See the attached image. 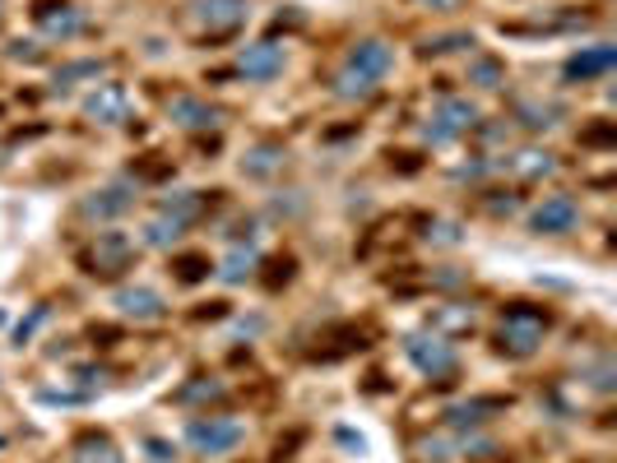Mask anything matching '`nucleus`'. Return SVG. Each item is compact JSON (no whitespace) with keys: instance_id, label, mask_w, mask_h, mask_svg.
Wrapping results in <instances>:
<instances>
[{"instance_id":"f257e3e1","label":"nucleus","mask_w":617,"mask_h":463,"mask_svg":"<svg viewBox=\"0 0 617 463\" xmlns=\"http://www.w3.org/2000/svg\"><path fill=\"white\" fill-rule=\"evenodd\" d=\"M390 70H395V46L381 38H363V42L348 46L344 70L335 75V93L348 97V103H363V97L376 93V84H381Z\"/></svg>"},{"instance_id":"f03ea898","label":"nucleus","mask_w":617,"mask_h":463,"mask_svg":"<svg viewBox=\"0 0 617 463\" xmlns=\"http://www.w3.org/2000/svg\"><path fill=\"white\" fill-rule=\"evenodd\" d=\"M553 329V315L543 306H530V302H515L506 315H502V329H496V348L506 357H534L543 334Z\"/></svg>"},{"instance_id":"7ed1b4c3","label":"nucleus","mask_w":617,"mask_h":463,"mask_svg":"<svg viewBox=\"0 0 617 463\" xmlns=\"http://www.w3.org/2000/svg\"><path fill=\"white\" fill-rule=\"evenodd\" d=\"M80 264L93 278H116V274H126L135 264V241L126 232H98L80 251Z\"/></svg>"},{"instance_id":"20e7f679","label":"nucleus","mask_w":617,"mask_h":463,"mask_svg":"<svg viewBox=\"0 0 617 463\" xmlns=\"http://www.w3.org/2000/svg\"><path fill=\"white\" fill-rule=\"evenodd\" d=\"M405 357L414 361V367L427 376V380H437V385H446L450 376L460 371V357H456V348H450V338H441V334H409L405 338Z\"/></svg>"},{"instance_id":"39448f33","label":"nucleus","mask_w":617,"mask_h":463,"mask_svg":"<svg viewBox=\"0 0 617 463\" xmlns=\"http://www.w3.org/2000/svg\"><path fill=\"white\" fill-rule=\"evenodd\" d=\"M473 126H479V107H473L469 97H441L437 112L427 116L422 139H427V144H450V139L469 135Z\"/></svg>"},{"instance_id":"423d86ee","label":"nucleus","mask_w":617,"mask_h":463,"mask_svg":"<svg viewBox=\"0 0 617 463\" xmlns=\"http://www.w3.org/2000/svg\"><path fill=\"white\" fill-rule=\"evenodd\" d=\"M191 23L205 42H223L247 23V0H196Z\"/></svg>"},{"instance_id":"0eeeda50","label":"nucleus","mask_w":617,"mask_h":463,"mask_svg":"<svg viewBox=\"0 0 617 463\" xmlns=\"http://www.w3.org/2000/svg\"><path fill=\"white\" fill-rule=\"evenodd\" d=\"M247 441V427L237 418H196L191 427H186V445L219 459V454H232L237 445Z\"/></svg>"},{"instance_id":"6e6552de","label":"nucleus","mask_w":617,"mask_h":463,"mask_svg":"<svg viewBox=\"0 0 617 463\" xmlns=\"http://www.w3.org/2000/svg\"><path fill=\"white\" fill-rule=\"evenodd\" d=\"M135 200H139V181L122 177V181H112V186H103V190H93L88 200L80 204V213H84V218H98V223H107V218L130 213Z\"/></svg>"},{"instance_id":"1a4fd4ad","label":"nucleus","mask_w":617,"mask_h":463,"mask_svg":"<svg viewBox=\"0 0 617 463\" xmlns=\"http://www.w3.org/2000/svg\"><path fill=\"white\" fill-rule=\"evenodd\" d=\"M576 223H581V204L572 194H548V200L530 213V228L538 236H566V232H576Z\"/></svg>"},{"instance_id":"9d476101","label":"nucleus","mask_w":617,"mask_h":463,"mask_svg":"<svg viewBox=\"0 0 617 463\" xmlns=\"http://www.w3.org/2000/svg\"><path fill=\"white\" fill-rule=\"evenodd\" d=\"M84 116L98 120V126H122V120H130V93L126 84H98L88 97H84Z\"/></svg>"},{"instance_id":"9b49d317","label":"nucleus","mask_w":617,"mask_h":463,"mask_svg":"<svg viewBox=\"0 0 617 463\" xmlns=\"http://www.w3.org/2000/svg\"><path fill=\"white\" fill-rule=\"evenodd\" d=\"M38 29L46 33V38H61V42H70V38H80L84 33V10H75L70 0H38Z\"/></svg>"},{"instance_id":"f8f14e48","label":"nucleus","mask_w":617,"mask_h":463,"mask_svg":"<svg viewBox=\"0 0 617 463\" xmlns=\"http://www.w3.org/2000/svg\"><path fill=\"white\" fill-rule=\"evenodd\" d=\"M613 65H617V46H613V42H595V46H581V52H576L572 61H566L562 75H566V80L589 84V80H604Z\"/></svg>"},{"instance_id":"ddd939ff","label":"nucleus","mask_w":617,"mask_h":463,"mask_svg":"<svg viewBox=\"0 0 617 463\" xmlns=\"http://www.w3.org/2000/svg\"><path fill=\"white\" fill-rule=\"evenodd\" d=\"M112 306L126 315V320H135V325H149V320H163V311H168V302L158 297L154 287H116V297H112Z\"/></svg>"},{"instance_id":"4468645a","label":"nucleus","mask_w":617,"mask_h":463,"mask_svg":"<svg viewBox=\"0 0 617 463\" xmlns=\"http://www.w3.org/2000/svg\"><path fill=\"white\" fill-rule=\"evenodd\" d=\"M283 70V46L279 42H251L237 52V75L242 80H274Z\"/></svg>"},{"instance_id":"2eb2a0df","label":"nucleus","mask_w":617,"mask_h":463,"mask_svg":"<svg viewBox=\"0 0 617 463\" xmlns=\"http://www.w3.org/2000/svg\"><path fill=\"white\" fill-rule=\"evenodd\" d=\"M283 167H289V149H283V144H274V139H260V144H251V149H247V158H242V172H247V177H255V181H270V177H279Z\"/></svg>"},{"instance_id":"dca6fc26","label":"nucleus","mask_w":617,"mask_h":463,"mask_svg":"<svg viewBox=\"0 0 617 463\" xmlns=\"http://www.w3.org/2000/svg\"><path fill=\"white\" fill-rule=\"evenodd\" d=\"M168 116L177 120L181 130H213V126L223 120V112H219V107H209L205 97H186V93L168 103Z\"/></svg>"},{"instance_id":"f3484780","label":"nucleus","mask_w":617,"mask_h":463,"mask_svg":"<svg viewBox=\"0 0 617 463\" xmlns=\"http://www.w3.org/2000/svg\"><path fill=\"white\" fill-rule=\"evenodd\" d=\"M496 412H506L502 399H464V403H450L441 418H446V427H456V431H473V427L492 422Z\"/></svg>"},{"instance_id":"a211bd4d","label":"nucleus","mask_w":617,"mask_h":463,"mask_svg":"<svg viewBox=\"0 0 617 463\" xmlns=\"http://www.w3.org/2000/svg\"><path fill=\"white\" fill-rule=\"evenodd\" d=\"M502 167L515 181H548V177H557V158L548 149H515Z\"/></svg>"},{"instance_id":"6ab92c4d","label":"nucleus","mask_w":617,"mask_h":463,"mask_svg":"<svg viewBox=\"0 0 617 463\" xmlns=\"http://www.w3.org/2000/svg\"><path fill=\"white\" fill-rule=\"evenodd\" d=\"M562 116H566V107L553 103V97H520L515 103V120L525 130H553Z\"/></svg>"},{"instance_id":"aec40b11","label":"nucleus","mask_w":617,"mask_h":463,"mask_svg":"<svg viewBox=\"0 0 617 463\" xmlns=\"http://www.w3.org/2000/svg\"><path fill=\"white\" fill-rule=\"evenodd\" d=\"M70 463H126V459L112 445V435L84 431V435H75V445H70Z\"/></svg>"},{"instance_id":"412c9836","label":"nucleus","mask_w":617,"mask_h":463,"mask_svg":"<svg viewBox=\"0 0 617 463\" xmlns=\"http://www.w3.org/2000/svg\"><path fill=\"white\" fill-rule=\"evenodd\" d=\"M432 334H441V338H450V334H469L473 325H479V311L473 306H464V302H450V306H441V311H432Z\"/></svg>"},{"instance_id":"4be33fe9","label":"nucleus","mask_w":617,"mask_h":463,"mask_svg":"<svg viewBox=\"0 0 617 463\" xmlns=\"http://www.w3.org/2000/svg\"><path fill=\"white\" fill-rule=\"evenodd\" d=\"M205 204H209V194H205V190H177V194H163L158 213H168V218H177V223L191 228L196 218L205 213Z\"/></svg>"},{"instance_id":"5701e85b","label":"nucleus","mask_w":617,"mask_h":463,"mask_svg":"<svg viewBox=\"0 0 617 463\" xmlns=\"http://www.w3.org/2000/svg\"><path fill=\"white\" fill-rule=\"evenodd\" d=\"M103 70H107V61H70V65L56 70V93L75 88V84H84V80L98 84V80H103Z\"/></svg>"},{"instance_id":"b1692460","label":"nucleus","mask_w":617,"mask_h":463,"mask_svg":"<svg viewBox=\"0 0 617 463\" xmlns=\"http://www.w3.org/2000/svg\"><path fill=\"white\" fill-rule=\"evenodd\" d=\"M223 394H228V385H223V380H209V376H196L191 385H181V389H177L172 399H177V403H219Z\"/></svg>"},{"instance_id":"393cba45","label":"nucleus","mask_w":617,"mask_h":463,"mask_svg":"<svg viewBox=\"0 0 617 463\" xmlns=\"http://www.w3.org/2000/svg\"><path fill=\"white\" fill-rule=\"evenodd\" d=\"M181 236H186V223H177V218H168V213H158V218H149V223H145V241H149V246L168 251V246H177Z\"/></svg>"},{"instance_id":"a878e982","label":"nucleus","mask_w":617,"mask_h":463,"mask_svg":"<svg viewBox=\"0 0 617 463\" xmlns=\"http://www.w3.org/2000/svg\"><path fill=\"white\" fill-rule=\"evenodd\" d=\"M255 264H260L255 246H232L228 260H223V283H247L255 274Z\"/></svg>"},{"instance_id":"bb28decb","label":"nucleus","mask_w":617,"mask_h":463,"mask_svg":"<svg viewBox=\"0 0 617 463\" xmlns=\"http://www.w3.org/2000/svg\"><path fill=\"white\" fill-rule=\"evenodd\" d=\"M469 84H479V88H502V84H506V70H502V61L479 56V61L469 65Z\"/></svg>"},{"instance_id":"cd10ccee","label":"nucleus","mask_w":617,"mask_h":463,"mask_svg":"<svg viewBox=\"0 0 617 463\" xmlns=\"http://www.w3.org/2000/svg\"><path fill=\"white\" fill-rule=\"evenodd\" d=\"M460 46H473V33H437L422 42V56H450L460 52Z\"/></svg>"},{"instance_id":"c85d7f7f","label":"nucleus","mask_w":617,"mask_h":463,"mask_svg":"<svg viewBox=\"0 0 617 463\" xmlns=\"http://www.w3.org/2000/svg\"><path fill=\"white\" fill-rule=\"evenodd\" d=\"M585 380H589V389H599V394H608L613 389V380H617V371H613V357L604 352V357H595V367L585 371Z\"/></svg>"},{"instance_id":"c756f323","label":"nucleus","mask_w":617,"mask_h":463,"mask_svg":"<svg viewBox=\"0 0 617 463\" xmlns=\"http://www.w3.org/2000/svg\"><path fill=\"white\" fill-rule=\"evenodd\" d=\"M432 246H460V223H450V218H437V223H427L422 232Z\"/></svg>"},{"instance_id":"7c9ffc66","label":"nucleus","mask_w":617,"mask_h":463,"mask_svg":"<svg viewBox=\"0 0 617 463\" xmlns=\"http://www.w3.org/2000/svg\"><path fill=\"white\" fill-rule=\"evenodd\" d=\"M177 278H181V283L209 278V260H205V255H181V260H177Z\"/></svg>"},{"instance_id":"2f4dec72","label":"nucleus","mask_w":617,"mask_h":463,"mask_svg":"<svg viewBox=\"0 0 617 463\" xmlns=\"http://www.w3.org/2000/svg\"><path fill=\"white\" fill-rule=\"evenodd\" d=\"M492 167H496V162H464V167H456L450 177H456V181H479V177L492 172Z\"/></svg>"},{"instance_id":"473e14b6","label":"nucleus","mask_w":617,"mask_h":463,"mask_svg":"<svg viewBox=\"0 0 617 463\" xmlns=\"http://www.w3.org/2000/svg\"><path fill=\"white\" fill-rule=\"evenodd\" d=\"M145 450H149V459H154V463H172V459H177V450H172L168 441H158V435H149Z\"/></svg>"},{"instance_id":"72a5a7b5","label":"nucleus","mask_w":617,"mask_h":463,"mask_svg":"<svg viewBox=\"0 0 617 463\" xmlns=\"http://www.w3.org/2000/svg\"><path fill=\"white\" fill-rule=\"evenodd\" d=\"M42 320H46V306H38V311H33V320H23V325L14 329V338H19V344H23V338H33V329H38Z\"/></svg>"},{"instance_id":"f704fd0d","label":"nucleus","mask_w":617,"mask_h":463,"mask_svg":"<svg viewBox=\"0 0 617 463\" xmlns=\"http://www.w3.org/2000/svg\"><path fill=\"white\" fill-rule=\"evenodd\" d=\"M581 139H585V144H613V126H608V120H604V126H595V130H585Z\"/></svg>"},{"instance_id":"c9c22d12","label":"nucleus","mask_w":617,"mask_h":463,"mask_svg":"<svg viewBox=\"0 0 617 463\" xmlns=\"http://www.w3.org/2000/svg\"><path fill=\"white\" fill-rule=\"evenodd\" d=\"M422 6H432V10H456L460 0H422Z\"/></svg>"}]
</instances>
